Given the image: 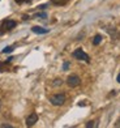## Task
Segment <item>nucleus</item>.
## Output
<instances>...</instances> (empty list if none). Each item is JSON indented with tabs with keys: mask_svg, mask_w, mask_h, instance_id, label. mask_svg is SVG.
<instances>
[{
	"mask_svg": "<svg viewBox=\"0 0 120 128\" xmlns=\"http://www.w3.org/2000/svg\"><path fill=\"white\" fill-rule=\"evenodd\" d=\"M65 100H67V97L64 93H58V94H54L50 97V103L52 106H63L65 103Z\"/></svg>",
	"mask_w": 120,
	"mask_h": 128,
	"instance_id": "nucleus-1",
	"label": "nucleus"
},
{
	"mask_svg": "<svg viewBox=\"0 0 120 128\" xmlns=\"http://www.w3.org/2000/svg\"><path fill=\"white\" fill-rule=\"evenodd\" d=\"M16 26H17V22L14 20H9V18L4 20L1 22V26H0V36H3L4 33L12 30V29H14Z\"/></svg>",
	"mask_w": 120,
	"mask_h": 128,
	"instance_id": "nucleus-2",
	"label": "nucleus"
},
{
	"mask_svg": "<svg viewBox=\"0 0 120 128\" xmlns=\"http://www.w3.org/2000/svg\"><path fill=\"white\" fill-rule=\"evenodd\" d=\"M72 56L75 58V59H77V60H82V62L90 63V58H89V55H88L82 48H77V50H75V51H73V54H72Z\"/></svg>",
	"mask_w": 120,
	"mask_h": 128,
	"instance_id": "nucleus-3",
	"label": "nucleus"
},
{
	"mask_svg": "<svg viewBox=\"0 0 120 128\" xmlns=\"http://www.w3.org/2000/svg\"><path fill=\"white\" fill-rule=\"evenodd\" d=\"M81 84V78H80L77 74H71L67 78V85L69 88H77V86Z\"/></svg>",
	"mask_w": 120,
	"mask_h": 128,
	"instance_id": "nucleus-4",
	"label": "nucleus"
},
{
	"mask_svg": "<svg viewBox=\"0 0 120 128\" xmlns=\"http://www.w3.org/2000/svg\"><path fill=\"white\" fill-rule=\"evenodd\" d=\"M38 122V114L37 112H31L29 116L26 118V126L27 127H33Z\"/></svg>",
	"mask_w": 120,
	"mask_h": 128,
	"instance_id": "nucleus-5",
	"label": "nucleus"
},
{
	"mask_svg": "<svg viewBox=\"0 0 120 128\" xmlns=\"http://www.w3.org/2000/svg\"><path fill=\"white\" fill-rule=\"evenodd\" d=\"M31 32L35 33V34H47L50 30H48V29H46V28H42V26H33Z\"/></svg>",
	"mask_w": 120,
	"mask_h": 128,
	"instance_id": "nucleus-6",
	"label": "nucleus"
},
{
	"mask_svg": "<svg viewBox=\"0 0 120 128\" xmlns=\"http://www.w3.org/2000/svg\"><path fill=\"white\" fill-rule=\"evenodd\" d=\"M101 42H102V36L101 34H97V36L93 38V44L98 46V44H101Z\"/></svg>",
	"mask_w": 120,
	"mask_h": 128,
	"instance_id": "nucleus-7",
	"label": "nucleus"
},
{
	"mask_svg": "<svg viewBox=\"0 0 120 128\" xmlns=\"http://www.w3.org/2000/svg\"><path fill=\"white\" fill-rule=\"evenodd\" d=\"M33 17H34V18H41V20H44V18H47V13H46V12H39V13H35Z\"/></svg>",
	"mask_w": 120,
	"mask_h": 128,
	"instance_id": "nucleus-8",
	"label": "nucleus"
},
{
	"mask_svg": "<svg viewBox=\"0 0 120 128\" xmlns=\"http://www.w3.org/2000/svg\"><path fill=\"white\" fill-rule=\"evenodd\" d=\"M14 50V46H7L4 50H3V54H10Z\"/></svg>",
	"mask_w": 120,
	"mask_h": 128,
	"instance_id": "nucleus-9",
	"label": "nucleus"
},
{
	"mask_svg": "<svg viewBox=\"0 0 120 128\" xmlns=\"http://www.w3.org/2000/svg\"><path fill=\"white\" fill-rule=\"evenodd\" d=\"M54 4H56V5H63V4H65L68 0H51Z\"/></svg>",
	"mask_w": 120,
	"mask_h": 128,
	"instance_id": "nucleus-10",
	"label": "nucleus"
},
{
	"mask_svg": "<svg viewBox=\"0 0 120 128\" xmlns=\"http://www.w3.org/2000/svg\"><path fill=\"white\" fill-rule=\"evenodd\" d=\"M61 84H63V80H60V78L54 80V82H52V85H54V86H60Z\"/></svg>",
	"mask_w": 120,
	"mask_h": 128,
	"instance_id": "nucleus-11",
	"label": "nucleus"
},
{
	"mask_svg": "<svg viewBox=\"0 0 120 128\" xmlns=\"http://www.w3.org/2000/svg\"><path fill=\"white\" fill-rule=\"evenodd\" d=\"M97 124H95V122L94 120H91V122H88L86 123V128H91V127H95Z\"/></svg>",
	"mask_w": 120,
	"mask_h": 128,
	"instance_id": "nucleus-12",
	"label": "nucleus"
},
{
	"mask_svg": "<svg viewBox=\"0 0 120 128\" xmlns=\"http://www.w3.org/2000/svg\"><path fill=\"white\" fill-rule=\"evenodd\" d=\"M69 66H71L69 62H64V63H63V71H67V69L69 68Z\"/></svg>",
	"mask_w": 120,
	"mask_h": 128,
	"instance_id": "nucleus-13",
	"label": "nucleus"
},
{
	"mask_svg": "<svg viewBox=\"0 0 120 128\" xmlns=\"http://www.w3.org/2000/svg\"><path fill=\"white\" fill-rule=\"evenodd\" d=\"M46 8H47V4H42V5H39V7H38L39 10H44Z\"/></svg>",
	"mask_w": 120,
	"mask_h": 128,
	"instance_id": "nucleus-14",
	"label": "nucleus"
},
{
	"mask_svg": "<svg viewBox=\"0 0 120 128\" xmlns=\"http://www.w3.org/2000/svg\"><path fill=\"white\" fill-rule=\"evenodd\" d=\"M3 128H12V126H9V124H1Z\"/></svg>",
	"mask_w": 120,
	"mask_h": 128,
	"instance_id": "nucleus-15",
	"label": "nucleus"
},
{
	"mask_svg": "<svg viewBox=\"0 0 120 128\" xmlns=\"http://www.w3.org/2000/svg\"><path fill=\"white\" fill-rule=\"evenodd\" d=\"M116 81H118V82H119V84H120V73H119V74H118V77H116Z\"/></svg>",
	"mask_w": 120,
	"mask_h": 128,
	"instance_id": "nucleus-16",
	"label": "nucleus"
},
{
	"mask_svg": "<svg viewBox=\"0 0 120 128\" xmlns=\"http://www.w3.org/2000/svg\"><path fill=\"white\" fill-rule=\"evenodd\" d=\"M0 107H1V101H0Z\"/></svg>",
	"mask_w": 120,
	"mask_h": 128,
	"instance_id": "nucleus-17",
	"label": "nucleus"
}]
</instances>
